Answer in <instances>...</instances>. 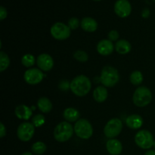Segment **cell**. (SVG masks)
Masks as SVG:
<instances>
[{
	"label": "cell",
	"instance_id": "603a6c76",
	"mask_svg": "<svg viewBox=\"0 0 155 155\" xmlns=\"http://www.w3.org/2000/svg\"><path fill=\"white\" fill-rule=\"evenodd\" d=\"M130 83L134 86H139L143 82V75L139 71H134L132 72L130 77Z\"/></svg>",
	"mask_w": 155,
	"mask_h": 155
},
{
	"label": "cell",
	"instance_id": "ffe728a7",
	"mask_svg": "<svg viewBox=\"0 0 155 155\" xmlns=\"http://www.w3.org/2000/svg\"><path fill=\"white\" fill-rule=\"evenodd\" d=\"M132 45L130 42L126 39H120L115 43V50L120 54H127L130 52Z\"/></svg>",
	"mask_w": 155,
	"mask_h": 155
},
{
	"label": "cell",
	"instance_id": "e0dca14e",
	"mask_svg": "<svg viewBox=\"0 0 155 155\" xmlns=\"http://www.w3.org/2000/svg\"><path fill=\"white\" fill-rule=\"evenodd\" d=\"M80 27L84 31L89 33H93L98 29V23L94 18L90 17H86L80 21Z\"/></svg>",
	"mask_w": 155,
	"mask_h": 155
},
{
	"label": "cell",
	"instance_id": "ba28073f",
	"mask_svg": "<svg viewBox=\"0 0 155 155\" xmlns=\"http://www.w3.org/2000/svg\"><path fill=\"white\" fill-rule=\"evenodd\" d=\"M51 36L57 40H65L71 34V30L68 25L62 22L54 23L50 29Z\"/></svg>",
	"mask_w": 155,
	"mask_h": 155
},
{
	"label": "cell",
	"instance_id": "4dcf8cb0",
	"mask_svg": "<svg viewBox=\"0 0 155 155\" xmlns=\"http://www.w3.org/2000/svg\"><path fill=\"white\" fill-rule=\"evenodd\" d=\"M8 16V12L7 9L5 8L3 6L0 7V21H3L4 19H5Z\"/></svg>",
	"mask_w": 155,
	"mask_h": 155
},
{
	"label": "cell",
	"instance_id": "9a60e30c",
	"mask_svg": "<svg viewBox=\"0 0 155 155\" xmlns=\"http://www.w3.org/2000/svg\"><path fill=\"white\" fill-rule=\"evenodd\" d=\"M143 119L139 114H131L126 119V124L132 130H139L143 125Z\"/></svg>",
	"mask_w": 155,
	"mask_h": 155
},
{
	"label": "cell",
	"instance_id": "83f0119b",
	"mask_svg": "<svg viewBox=\"0 0 155 155\" xmlns=\"http://www.w3.org/2000/svg\"><path fill=\"white\" fill-rule=\"evenodd\" d=\"M68 27H70L71 30H77L79 27V26L80 25V22L79 21L78 18H71V19L68 21Z\"/></svg>",
	"mask_w": 155,
	"mask_h": 155
},
{
	"label": "cell",
	"instance_id": "3957f363",
	"mask_svg": "<svg viewBox=\"0 0 155 155\" xmlns=\"http://www.w3.org/2000/svg\"><path fill=\"white\" fill-rule=\"evenodd\" d=\"M74 133L73 126L68 121H63L58 124L54 130V138L57 142H65L71 139Z\"/></svg>",
	"mask_w": 155,
	"mask_h": 155
},
{
	"label": "cell",
	"instance_id": "8fae6325",
	"mask_svg": "<svg viewBox=\"0 0 155 155\" xmlns=\"http://www.w3.org/2000/svg\"><path fill=\"white\" fill-rule=\"evenodd\" d=\"M114 12L120 18H127L131 14V4L128 0H117L114 4Z\"/></svg>",
	"mask_w": 155,
	"mask_h": 155
},
{
	"label": "cell",
	"instance_id": "d6986e66",
	"mask_svg": "<svg viewBox=\"0 0 155 155\" xmlns=\"http://www.w3.org/2000/svg\"><path fill=\"white\" fill-rule=\"evenodd\" d=\"M64 118L65 120L68 121L69 123L72 122H77V120H80V112L77 109L74 108V107H67L63 113Z\"/></svg>",
	"mask_w": 155,
	"mask_h": 155
},
{
	"label": "cell",
	"instance_id": "1f68e13d",
	"mask_svg": "<svg viewBox=\"0 0 155 155\" xmlns=\"http://www.w3.org/2000/svg\"><path fill=\"white\" fill-rule=\"evenodd\" d=\"M6 136V128L3 123H0V137L4 138Z\"/></svg>",
	"mask_w": 155,
	"mask_h": 155
},
{
	"label": "cell",
	"instance_id": "5b68a950",
	"mask_svg": "<svg viewBox=\"0 0 155 155\" xmlns=\"http://www.w3.org/2000/svg\"><path fill=\"white\" fill-rule=\"evenodd\" d=\"M74 133L81 139H89L93 134V128L88 120L80 119L74 124Z\"/></svg>",
	"mask_w": 155,
	"mask_h": 155
},
{
	"label": "cell",
	"instance_id": "484cf974",
	"mask_svg": "<svg viewBox=\"0 0 155 155\" xmlns=\"http://www.w3.org/2000/svg\"><path fill=\"white\" fill-rule=\"evenodd\" d=\"M74 58L79 62H86L89 60V55L83 50H77L74 52Z\"/></svg>",
	"mask_w": 155,
	"mask_h": 155
},
{
	"label": "cell",
	"instance_id": "8d00e7d4",
	"mask_svg": "<svg viewBox=\"0 0 155 155\" xmlns=\"http://www.w3.org/2000/svg\"><path fill=\"white\" fill-rule=\"evenodd\" d=\"M154 148V149H155V141H154V146H153Z\"/></svg>",
	"mask_w": 155,
	"mask_h": 155
},
{
	"label": "cell",
	"instance_id": "f1b7e54d",
	"mask_svg": "<svg viewBox=\"0 0 155 155\" xmlns=\"http://www.w3.org/2000/svg\"><path fill=\"white\" fill-rule=\"evenodd\" d=\"M119 33H118L117 30H112L107 34V37H108L109 40H110L111 42H115V41H118L117 39H119Z\"/></svg>",
	"mask_w": 155,
	"mask_h": 155
},
{
	"label": "cell",
	"instance_id": "836d02e7",
	"mask_svg": "<svg viewBox=\"0 0 155 155\" xmlns=\"http://www.w3.org/2000/svg\"><path fill=\"white\" fill-rule=\"evenodd\" d=\"M145 155H155V150H148L145 152Z\"/></svg>",
	"mask_w": 155,
	"mask_h": 155
},
{
	"label": "cell",
	"instance_id": "ac0fdd59",
	"mask_svg": "<svg viewBox=\"0 0 155 155\" xmlns=\"http://www.w3.org/2000/svg\"><path fill=\"white\" fill-rule=\"evenodd\" d=\"M108 96V92L104 86H97L93 91V98L95 101L98 103H102L107 100Z\"/></svg>",
	"mask_w": 155,
	"mask_h": 155
},
{
	"label": "cell",
	"instance_id": "7c38bea8",
	"mask_svg": "<svg viewBox=\"0 0 155 155\" xmlns=\"http://www.w3.org/2000/svg\"><path fill=\"white\" fill-rule=\"evenodd\" d=\"M36 64L39 69L44 72H48L54 67V60L50 54L47 53L40 54L36 58Z\"/></svg>",
	"mask_w": 155,
	"mask_h": 155
},
{
	"label": "cell",
	"instance_id": "52a82bcc",
	"mask_svg": "<svg viewBox=\"0 0 155 155\" xmlns=\"http://www.w3.org/2000/svg\"><path fill=\"white\" fill-rule=\"evenodd\" d=\"M122 130V120L119 118H112L106 124L104 128V134L109 139H114L120 134Z\"/></svg>",
	"mask_w": 155,
	"mask_h": 155
},
{
	"label": "cell",
	"instance_id": "f546056e",
	"mask_svg": "<svg viewBox=\"0 0 155 155\" xmlns=\"http://www.w3.org/2000/svg\"><path fill=\"white\" fill-rule=\"evenodd\" d=\"M70 86H71V83H68V81H61L59 84V89H61L62 91H66L68 89H70Z\"/></svg>",
	"mask_w": 155,
	"mask_h": 155
},
{
	"label": "cell",
	"instance_id": "e575fe53",
	"mask_svg": "<svg viewBox=\"0 0 155 155\" xmlns=\"http://www.w3.org/2000/svg\"><path fill=\"white\" fill-rule=\"evenodd\" d=\"M21 155H33L31 152L30 151H26V152H24Z\"/></svg>",
	"mask_w": 155,
	"mask_h": 155
},
{
	"label": "cell",
	"instance_id": "7402d4cb",
	"mask_svg": "<svg viewBox=\"0 0 155 155\" xmlns=\"http://www.w3.org/2000/svg\"><path fill=\"white\" fill-rule=\"evenodd\" d=\"M46 149H47L46 145H45L44 142H40V141L33 143L31 147L32 152L36 155L43 154L46 151Z\"/></svg>",
	"mask_w": 155,
	"mask_h": 155
},
{
	"label": "cell",
	"instance_id": "8992f818",
	"mask_svg": "<svg viewBox=\"0 0 155 155\" xmlns=\"http://www.w3.org/2000/svg\"><path fill=\"white\" fill-rule=\"evenodd\" d=\"M135 143L142 149L148 150L154 146V136L148 130H139L135 136Z\"/></svg>",
	"mask_w": 155,
	"mask_h": 155
},
{
	"label": "cell",
	"instance_id": "d590c367",
	"mask_svg": "<svg viewBox=\"0 0 155 155\" xmlns=\"http://www.w3.org/2000/svg\"><path fill=\"white\" fill-rule=\"evenodd\" d=\"M93 1H95V2H99V1H101V0H93Z\"/></svg>",
	"mask_w": 155,
	"mask_h": 155
},
{
	"label": "cell",
	"instance_id": "6da1fadb",
	"mask_svg": "<svg viewBox=\"0 0 155 155\" xmlns=\"http://www.w3.org/2000/svg\"><path fill=\"white\" fill-rule=\"evenodd\" d=\"M92 89L91 80L85 75H79L71 82L70 89L78 97L86 96Z\"/></svg>",
	"mask_w": 155,
	"mask_h": 155
},
{
	"label": "cell",
	"instance_id": "277c9868",
	"mask_svg": "<svg viewBox=\"0 0 155 155\" xmlns=\"http://www.w3.org/2000/svg\"><path fill=\"white\" fill-rule=\"evenodd\" d=\"M152 100L151 91L145 86H139L134 92L133 95V101L137 107H144L148 105Z\"/></svg>",
	"mask_w": 155,
	"mask_h": 155
},
{
	"label": "cell",
	"instance_id": "30bf717a",
	"mask_svg": "<svg viewBox=\"0 0 155 155\" xmlns=\"http://www.w3.org/2000/svg\"><path fill=\"white\" fill-rule=\"evenodd\" d=\"M43 72L39 68H29L25 71L24 75V80L26 83L30 85H37L43 80Z\"/></svg>",
	"mask_w": 155,
	"mask_h": 155
},
{
	"label": "cell",
	"instance_id": "4fadbf2b",
	"mask_svg": "<svg viewBox=\"0 0 155 155\" xmlns=\"http://www.w3.org/2000/svg\"><path fill=\"white\" fill-rule=\"evenodd\" d=\"M96 48L98 54L103 56H107L113 53L114 50L115 49V46L113 42L109 39H102L97 44Z\"/></svg>",
	"mask_w": 155,
	"mask_h": 155
},
{
	"label": "cell",
	"instance_id": "cb8c5ba5",
	"mask_svg": "<svg viewBox=\"0 0 155 155\" xmlns=\"http://www.w3.org/2000/svg\"><path fill=\"white\" fill-rule=\"evenodd\" d=\"M36 60L34 55L32 54H26L21 58V63L25 68H31L36 64Z\"/></svg>",
	"mask_w": 155,
	"mask_h": 155
},
{
	"label": "cell",
	"instance_id": "d6a6232c",
	"mask_svg": "<svg viewBox=\"0 0 155 155\" xmlns=\"http://www.w3.org/2000/svg\"><path fill=\"white\" fill-rule=\"evenodd\" d=\"M150 15H151V12L148 8H144L142 12V16L143 18H149Z\"/></svg>",
	"mask_w": 155,
	"mask_h": 155
},
{
	"label": "cell",
	"instance_id": "2e32d148",
	"mask_svg": "<svg viewBox=\"0 0 155 155\" xmlns=\"http://www.w3.org/2000/svg\"><path fill=\"white\" fill-rule=\"evenodd\" d=\"M15 113L18 119L23 120H28L31 117L33 110L28 106L21 104V105L17 106L16 108H15Z\"/></svg>",
	"mask_w": 155,
	"mask_h": 155
},
{
	"label": "cell",
	"instance_id": "7a4b0ae2",
	"mask_svg": "<svg viewBox=\"0 0 155 155\" xmlns=\"http://www.w3.org/2000/svg\"><path fill=\"white\" fill-rule=\"evenodd\" d=\"M120 81V74L112 66H105L101 70L100 82L105 87H114Z\"/></svg>",
	"mask_w": 155,
	"mask_h": 155
},
{
	"label": "cell",
	"instance_id": "4316f807",
	"mask_svg": "<svg viewBox=\"0 0 155 155\" xmlns=\"http://www.w3.org/2000/svg\"><path fill=\"white\" fill-rule=\"evenodd\" d=\"M45 118L42 114H36L32 119V124L34 125L35 127H40L45 124Z\"/></svg>",
	"mask_w": 155,
	"mask_h": 155
},
{
	"label": "cell",
	"instance_id": "5bb4252c",
	"mask_svg": "<svg viewBox=\"0 0 155 155\" xmlns=\"http://www.w3.org/2000/svg\"><path fill=\"white\" fill-rule=\"evenodd\" d=\"M106 149L111 155H119L123 151V145L118 139H110L106 143Z\"/></svg>",
	"mask_w": 155,
	"mask_h": 155
},
{
	"label": "cell",
	"instance_id": "44dd1931",
	"mask_svg": "<svg viewBox=\"0 0 155 155\" xmlns=\"http://www.w3.org/2000/svg\"><path fill=\"white\" fill-rule=\"evenodd\" d=\"M37 107L40 111L42 113H49L52 110V103L46 97H42L37 101Z\"/></svg>",
	"mask_w": 155,
	"mask_h": 155
},
{
	"label": "cell",
	"instance_id": "9c48e42d",
	"mask_svg": "<svg viewBox=\"0 0 155 155\" xmlns=\"http://www.w3.org/2000/svg\"><path fill=\"white\" fill-rule=\"evenodd\" d=\"M35 128L32 123L24 122L20 124L17 130V136L22 142H29L35 133Z\"/></svg>",
	"mask_w": 155,
	"mask_h": 155
},
{
	"label": "cell",
	"instance_id": "d4e9b609",
	"mask_svg": "<svg viewBox=\"0 0 155 155\" xmlns=\"http://www.w3.org/2000/svg\"><path fill=\"white\" fill-rule=\"evenodd\" d=\"M10 65V58L5 51H0V71L4 72Z\"/></svg>",
	"mask_w": 155,
	"mask_h": 155
}]
</instances>
